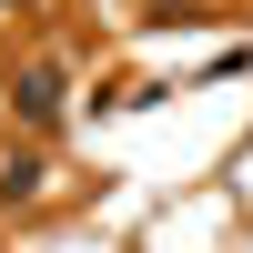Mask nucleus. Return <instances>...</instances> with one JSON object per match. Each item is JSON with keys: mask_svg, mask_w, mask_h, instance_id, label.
Here are the masks:
<instances>
[{"mask_svg": "<svg viewBox=\"0 0 253 253\" xmlns=\"http://www.w3.org/2000/svg\"><path fill=\"white\" fill-rule=\"evenodd\" d=\"M20 112L51 122V112H61V81H51V71H20Z\"/></svg>", "mask_w": 253, "mask_h": 253, "instance_id": "1", "label": "nucleus"}]
</instances>
